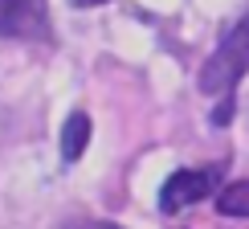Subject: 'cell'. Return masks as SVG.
<instances>
[{
    "label": "cell",
    "mask_w": 249,
    "mask_h": 229,
    "mask_svg": "<svg viewBox=\"0 0 249 229\" xmlns=\"http://www.w3.org/2000/svg\"><path fill=\"white\" fill-rule=\"evenodd\" d=\"M249 74V8L245 17L225 33L216 54L200 70V90L204 95H233V86Z\"/></svg>",
    "instance_id": "1"
},
{
    "label": "cell",
    "mask_w": 249,
    "mask_h": 229,
    "mask_svg": "<svg viewBox=\"0 0 249 229\" xmlns=\"http://www.w3.org/2000/svg\"><path fill=\"white\" fill-rule=\"evenodd\" d=\"M216 184H221V164H213V168H180V172H172L168 180H163L160 209L163 213H180V209H188V205L204 201L209 192H216Z\"/></svg>",
    "instance_id": "2"
},
{
    "label": "cell",
    "mask_w": 249,
    "mask_h": 229,
    "mask_svg": "<svg viewBox=\"0 0 249 229\" xmlns=\"http://www.w3.org/2000/svg\"><path fill=\"white\" fill-rule=\"evenodd\" d=\"M0 33L20 41H45L49 0H0Z\"/></svg>",
    "instance_id": "3"
},
{
    "label": "cell",
    "mask_w": 249,
    "mask_h": 229,
    "mask_svg": "<svg viewBox=\"0 0 249 229\" xmlns=\"http://www.w3.org/2000/svg\"><path fill=\"white\" fill-rule=\"evenodd\" d=\"M86 143H90V114L86 111H74L66 119V127H61V160L74 164L78 155L86 152Z\"/></svg>",
    "instance_id": "4"
},
{
    "label": "cell",
    "mask_w": 249,
    "mask_h": 229,
    "mask_svg": "<svg viewBox=\"0 0 249 229\" xmlns=\"http://www.w3.org/2000/svg\"><path fill=\"white\" fill-rule=\"evenodd\" d=\"M216 209H221L225 217H249V180H237V184H229V189H221Z\"/></svg>",
    "instance_id": "5"
},
{
    "label": "cell",
    "mask_w": 249,
    "mask_h": 229,
    "mask_svg": "<svg viewBox=\"0 0 249 229\" xmlns=\"http://www.w3.org/2000/svg\"><path fill=\"white\" fill-rule=\"evenodd\" d=\"M66 229H123V225H110V221H78V225H66Z\"/></svg>",
    "instance_id": "6"
},
{
    "label": "cell",
    "mask_w": 249,
    "mask_h": 229,
    "mask_svg": "<svg viewBox=\"0 0 249 229\" xmlns=\"http://www.w3.org/2000/svg\"><path fill=\"white\" fill-rule=\"evenodd\" d=\"M74 8H98V4H107V0H70Z\"/></svg>",
    "instance_id": "7"
}]
</instances>
